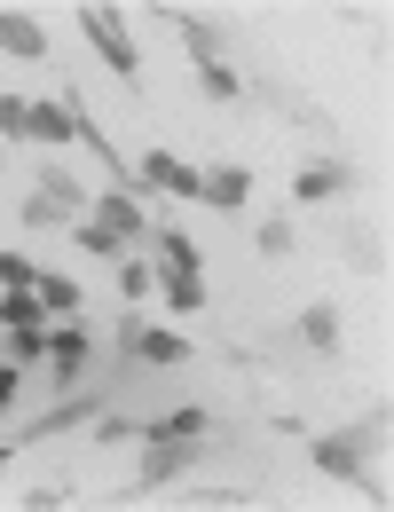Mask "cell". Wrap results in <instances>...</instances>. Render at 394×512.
<instances>
[{
	"label": "cell",
	"mask_w": 394,
	"mask_h": 512,
	"mask_svg": "<svg viewBox=\"0 0 394 512\" xmlns=\"http://www.w3.org/2000/svg\"><path fill=\"white\" fill-rule=\"evenodd\" d=\"M111 268H119V292H127V300H142V292L158 284V268H150V260H111Z\"/></svg>",
	"instance_id": "cell-21"
},
{
	"label": "cell",
	"mask_w": 394,
	"mask_h": 512,
	"mask_svg": "<svg viewBox=\"0 0 394 512\" xmlns=\"http://www.w3.org/2000/svg\"><path fill=\"white\" fill-rule=\"evenodd\" d=\"M347 182H355L347 166H300V174H292V197H300V205H324V197H339Z\"/></svg>",
	"instance_id": "cell-10"
},
{
	"label": "cell",
	"mask_w": 394,
	"mask_h": 512,
	"mask_svg": "<svg viewBox=\"0 0 394 512\" xmlns=\"http://www.w3.org/2000/svg\"><path fill=\"white\" fill-rule=\"evenodd\" d=\"M197 87H205L213 103H237V95H245V79L221 64V56H197Z\"/></svg>",
	"instance_id": "cell-15"
},
{
	"label": "cell",
	"mask_w": 394,
	"mask_h": 512,
	"mask_svg": "<svg viewBox=\"0 0 394 512\" xmlns=\"http://www.w3.org/2000/svg\"><path fill=\"white\" fill-rule=\"evenodd\" d=\"M190 457H197V449H182V442H158V449H150V465L134 473L127 489H119V505H127V497H150V489H166L174 473H190Z\"/></svg>",
	"instance_id": "cell-6"
},
{
	"label": "cell",
	"mask_w": 394,
	"mask_h": 512,
	"mask_svg": "<svg viewBox=\"0 0 394 512\" xmlns=\"http://www.w3.org/2000/svg\"><path fill=\"white\" fill-rule=\"evenodd\" d=\"M79 205H87V190L71 182L64 166H48V174H40V197H24V221H32V229H56V221H71Z\"/></svg>",
	"instance_id": "cell-3"
},
{
	"label": "cell",
	"mask_w": 394,
	"mask_h": 512,
	"mask_svg": "<svg viewBox=\"0 0 394 512\" xmlns=\"http://www.w3.org/2000/svg\"><path fill=\"white\" fill-rule=\"evenodd\" d=\"M205 434V410H166V418H134V442H197Z\"/></svg>",
	"instance_id": "cell-9"
},
{
	"label": "cell",
	"mask_w": 394,
	"mask_h": 512,
	"mask_svg": "<svg viewBox=\"0 0 394 512\" xmlns=\"http://www.w3.org/2000/svg\"><path fill=\"white\" fill-rule=\"evenodd\" d=\"M79 24H87V40L103 48V64L119 71L127 87H142V56H134V40L119 32V16H111V8H79Z\"/></svg>",
	"instance_id": "cell-2"
},
{
	"label": "cell",
	"mask_w": 394,
	"mask_h": 512,
	"mask_svg": "<svg viewBox=\"0 0 394 512\" xmlns=\"http://www.w3.org/2000/svg\"><path fill=\"white\" fill-rule=\"evenodd\" d=\"M40 316H48V308H40L32 292H0V323H8V331H16V323H40Z\"/></svg>",
	"instance_id": "cell-22"
},
{
	"label": "cell",
	"mask_w": 394,
	"mask_h": 512,
	"mask_svg": "<svg viewBox=\"0 0 394 512\" xmlns=\"http://www.w3.org/2000/svg\"><path fill=\"white\" fill-rule=\"evenodd\" d=\"M134 174H142V190H166V197H197L205 190V174H197L190 158H174V150H150Z\"/></svg>",
	"instance_id": "cell-5"
},
{
	"label": "cell",
	"mask_w": 394,
	"mask_h": 512,
	"mask_svg": "<svg viewBox=\"0 0 394 512\" xmlns=\"http://www.w3.org/2000/svg\"><path fill=\"white\" fill-rule=\"evenodd\" d=\"M95 205H103V229H119V237H142V190H127V182H119V190L95 197Z\"/></svg>",
	"instance_id": "cell-13"
},
{
	"label": "cell",
	"mask_w": 394,
	"mask_h": 512,
	"mask_svg": "<svg viewBox=\"0 0 394 512\" xmlns=\"http://www.w3.org/2000/svg\"><path fill=\"white\" fill-rule=\"evenodd\" d=\"M127 355L134 363H182L190 339H182V331H127Z\"/></svg>",
	"instance_id": "cell-11"
},
{
	"label": "cell",
	"mask_w": 394,
	"mask_h": 512,
	"mask_svg": "<svg viewBox=\"0 0 394 512\" xmlns=\"http://www.w3.org/2000/svg\"><path fill=\"white\" fill-rule=\"evenodd\" d=\"M300 339H308L316 355H331V347H339V308H324V300H316V308L300 316Z\"/></svg>",
	"instance_id": "cell-17"
},
{
	"label": "cell",
	"mask_w": 394,
	"mask_h": 512,
	"mask_svg": "<svg viewBox=\"0 0 394 512\" xmlns=\"http://www.w3.org/2000/svg\"><path fill=\"white\" fill-rule=\"evenodd\" d=\"M8 457H16V442H0V465H8Z\"/></svg>",
	"instance_id": "cell-28"
},
{
	"label": "cell",
	"mask_w": 394,
	"mask_h": 512,
	"mask_svg": "<svg viewBox=\"0 0 394 512\" xmlns=\"http://www.w3.org/2000/svg\"><path fill=\"white\" fill-rule=\"evenodd\" d=\"M87 323H64V331H48V363H56V386H71L79 371H87Z\"/></svg>",
	"instance_id": "cell-8"
},
{
	"label": "cell",
	"mask_w": 394,
	"mask_h": 512,
	"mask_svg": "<svg viewBox=\"0 0 394 512\" xmlns=\"http://www.w3.org/2000/svg\"><path fill=\"white\" fill-rule=\"evenodd\" d=\"M0 48H8V56H48V32H40L32 16H16V8H0Z\"/></svg>",
	"instance_id": "cell-12"
},
{
	"label": "cell",
	"mask_w": 394,
	"mask_h": 512,
	"mask_svg": "<svg viewBox=\"0 0 394 512\" xmlns=\"http://www.w3.org/2000/svg\"><path fill=\"white\" fill-rule=\"evenodd\" d=\"M0 134H32V103L24 95H0Z\"/></svg>",
	"instance_id": "cell-25"
},
{
	"label": "cell",
	"mask_w": 394,
	"mask_h": 512,
	"mask_svg": "<svg viewBox=\"0 0 394 512\" xmlns=\"http://www.w3.org/2000/svg\"><path fill=\"white\" fill-rule=\"evenodd\" d=\"M32 300H40L48 316H79V284H71V276H32Z\"/></svg>",
	"instance_id": "cell-16"
},
{
	"label": "cell",
	"mask_w": 394,
	"mask_h": 512,
	"mask_svg": "<svg viewBox=\"0 0 394 512\" xmlns=\"http://www.w3.org/2000/svg\"><path fill=\"white\" fill-rule=\"evenodd\" d=\"M158 284H166L174 316H197V308H205V276H197V268H158Z\"/></svg>",
	"instance_id": "cell-14"
},
{
	"label": "cell",
	"mask_w": 394,
	"mask_h": 512,
	"mask_svg": "<svg viewBox=\"0 0 394 512\" xmlns=\"http://www.w3.org/2000/svg\"><path fill=\"white\" fill-rule=\"evenodd\" d=\"M261 253H268V260L292 253V221H261Z\"/></svg>",
	"instance_id": "cell-26"
},
{
	"label": "cell",
	"mask_w": 394,
	"mask_h": 512,
	"mask_svg": "<svg viewBox=\"0 0 394 512\" xmlns=\"http://www.w3.org/2000/svg\"><path fill=\"white\" fill-rule=\"evenodd\" d=\"M245 197H253V174H245V166H213L205 190H197V205H213V213H245Z\"/></svg>",
	"instance_id": "cell-7"
},
{
	"label": "cell",
	"mask_w": 394,
	"mask_h": 512,
	"mask_svg": "<svg viewBox=\"0 0 394 512\" xmlns=\"http://www.w3.org/2000/svg\"><path fill=\"white\" fill-rule=\"evenodd\" d=\"M79 245H87L95 260H127V237H119V229H103V221H79Z\"/></svg>",
	"instance_id": "cell-19"
},
{
	"label": "cell",
	"mask_w": 394,
	"mask_h": 512,
	"mask_svg": "<svg viewBox=\"0 0 394 512\" xmlns=\"http://www.w3.org/2000/svg\"><path fill=\"white\" fill-rule=\"evenodd\" d=\"M166 16H174V32H182V48H190V56H221V32H213L205 16H182V8H166Z\"/></svg>",
	"instance_id": "cell-18"
},
{
	"label": "cell",
	"mask_w": 394,
	"mask_h": 512,
	"mask_svg": "<svg viewBox=\"0 0 394 512\" xmlns=\"http://www.w3.org/2000/svg\"><path fill=\"white\" fill-rule=\"evenodd\" d=\"M8 355H16V363H24V355H48V323H16V331H8Z\"/></svg>",
	"instance_id": "cell-23"
},
{
	"label": "cell",
	"mask_w": 394,
	"mask_h": 512,
	"mask_svg": "<svg viewBox=\"0 0 394 512\" xmlns=\"http://www.w3.org/2000/svg\"><path fill=\"white\" fill-rule=\"evenodd\" d=\"M371 434H379V426H347V434H316V442H308V457H316L324 473H339V481H355L363 497H379V473L363 465V449H371Z\"/></svg>",
	"instance_id": "cell-1"
},
{
	"label": "cell",
	"mask_w": 394,
	"mask_h": 512,
	"mask_svg": "<svg viewBox=\"0 0 394 512\" xmlns=\"http://www.w3.org/2000/svg\"><path fill=\"white\" fill-rule=\"evenodd\" d=\"M87 418H103V386H87V394L56 402V410H40V418H32V426H16L8 442H16V449H32V442H48V434H64V426H87Z\"/></svg>",
	"instance_id": "cell-4"
},
{
	"label": "cell",
	"mask_w": 394,
	"mask_h": 512,
	"mask_svg": "<svg viewBox=\"0 0 394 512\" xmlns=\"http://www.w3.org/2000/svg\"><path fill=\"white\" fill-rule=\"evenodd\" d=\"M64 127H71L64 103H32V142H64Z\"/></svg>",
	"instance_id": "cell-20"
},
{
	"label": "cell",
	"mask_w": 394,
	"mask_h": 512,
	"mask_svg": "<svg viewBox=\"0 0 394 512\" xmlns=\"http://www.w3.org/2000/svg\"><path fill=\"white\" fill-rule=\"evenodd\" d=\"M32 276H40V268L24 253H0V284H8V292H32Z\"/></svg>",
	"instance_id": "cell-24"
},
{
	"label": "cell",
	"mask_w": 394,
	"mask_h": 512,
	"mask_svg": "<svg viewBox=\"0 0 394 512\" xmlns=\"http://www.w3.org/2000/svg\"><path fill=\"white\" fill-rule=\"evenodd\" d=\"M16 386H24V371H16V363H0V418L16 410Z\"/></svg>",
	"instance_id": "cell-27"
}]
</instances>
